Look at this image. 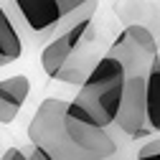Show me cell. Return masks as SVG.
<instances>
[{
	"instance_id": "cell-3",
	"label": "cell",
	"mask_w": 160,
	"mask_h": 160,
	"mask_svg": "<svg viewBox=\"0 0 160 160\" xmlns=\"http://www.w3.org/2000/svg\"><path fill=\"white\" fill-rule=\"evenodd\" d=\"M125 61L109 46L71 99V112L97 127H117V117L125 99Z\"/></svg>"
},
{
	"instance_id": "cell-8",
	"label": "cell",
	"mask_w": 160,
	"mask_h": 160,
	"mask_svg": "<svg viewBox=\"0 0 160 160\" xmlns=\"http://www.w3.org/2000/svg\"><path fill=\"white\" fill-rule=\"evenodd\" d=\"M135 160H160V137L150 140V142H145L142 148L137 150Z\"/></svg>"
},
{
	"instance_id": "cell-4",
	"label": "cell",
	"mask_w": 160,
	"mask_h": 160,
	"mask_svg": "<svg viewBox=\"0 0 160 160\" xmlns=\"http://www.w3.org/2000/svg\"><path fill=\"white\" fill-rule=\"evenodd\" d=\"M94 26V18H89V21H82V23H76L74 28H69L66 33L61 36H56L53 41H48L43 48H41V69L48 79H61L64 69L71 64V58L79 48V43L84 41V36L87 31Z\"/></svg>"
},
{
	"instance_id": "cell-5",
	"label": "cell",
	"mask_w": 160,
	"mask_h": 160,
	"mask_svg": "<svg viewBox=\"0 0 160 160\" xmlns=\"http://www.w3.org/2000/svg\"><path fill=\"white\" fill-rule=\"evenodd\" d=\"M28 94H31V79L26 74L0 79V125L15 122V117L21 114Z\"/></svg>"
},
{
	"instance_id": "cell-7",
	"label": "cell",
	"mask_w": 160,
	"mask_h": 160,
	"mask_svg": "<svg viewBox=\"0 0 160 160\" xmlns=\"http://www.w3.org/2000/svg\"><path fill=\"white\" fill-rule=\"evenodd\" d=\"M0 160H51V158L41 148L28 145V148H8L3 155H0Z\"/></svg>"
},
{
	"instance_id": "cell-6",
	"label": "cell",
	"mask_w": 160,
	"mask_h": 160,
	"mask_svg": "<svg viewBox=\"0 0 160 160\" xmlns=\"http://www.w3.org/2000/svg\"><path fill=\"white\" fill-rule=\"evenodd\" d=\"M23 36L18 31L15 21L10 18L8 8L0 3V69L15 64L23 53Z\"/></svg>"
},
{
	"instance_id": "cell-1",
	"label": "cell",
	"mask_w": 160,
	"mask_h": 160,
	"mask_svg": "<svg viewBox=\"0 0 160 160\" xmlns=\"http://www.w3.org/2000/svg\"><path fill=\"white\" fill-rule=\"evenodd\" d=\"M28 142L51 160H109L119 145L109 130L71 112V102L46 97L28 122Z\"/></svg>"
},
{
	"instance_id": "cell-2",
	"label": "cell",
	"mask_w": 160,
	"mask_h": 160,
	"mask_svg": "<svg viewBox=\"0 0 160 160\" xmlns=\"http://www.w3.org/2000/svg\"><path fill=\"white\" fill-rule=\"evenodd\" d=\"M97 5L99 0H5V8L23 41L38 48L76 23L94 18Z\"/></svg>"
}]
</instances>
